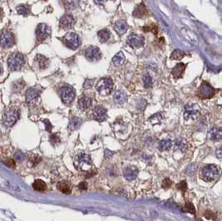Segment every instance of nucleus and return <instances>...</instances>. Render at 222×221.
<instances>
[{"instance_id": "1", "label": "nucleus", "mask_w": 222, "mask_h": 221, "mask_svg": "<svg viewBox=\"0 0 222 221\" xmlns=\"http://www.w3.org/2000/svg\"><path fill=\"white\" fill-rule=\"evenodd\" d=\"M73 164L78 170L87 171L92 167L93 162L91 156L88 154L85 153L82 150L77 151L73 156Z\"/></svg>"}, {"instance_id": "2", "label": "nucleus", "mask_w": 222, "mask_h": 221, "mask_svg": "<svg viewBox=\"0 0 222 221\" xmlns=\"http://www.w3.org/2000/svg\"><path fill=\"white\" fill-rule=\"evenodd\" d=\"M219 170L215 165H206L200 170V178L206 181H212L217 179Z\"/></svg>"}, {"instance_id": "3", "label": "nucleus", "mask_w": 222, "mask_h": 221, "mask_svg": "<svg viewBox=\"0 0 222 221\" xmlns=\"http://www.w3.org/2000/svg\"><path fill=\"white\" fill-rule=\"evenodd\" d=\"M24 63H25L24 57H23L22 53H13L9 56L8 60H7L8 67H9L10 70H12V71L20 70L23 67Z\"/></svg>"}, {"instance_id": "4", "label": "nucleus", "mask_w": 222, "mask_h": 221, "mask_svg": "<svg viewBox=\"0 0 222 221\" xmlns=\"http://www.w3.org/2000/svg\"><path fill=\"white\" fill-rule=\"evenodd\" d=\"M19 118V112L18 110L13 108L7 109L3 115V124L5 126L10 127L13 126Z\"/></svg>"}, {"instance_id": "5", "label": "nucleus", "mask_w": 222, "mask_h": 221, "mask_svg": "<svg viewBox=\"0 0 222 221\" xmlns=\"http://www.w3.org/2000/svg\"><path fill=\"white\" fill-rule=\"evenodd\" d=\"M96 90L97 92L102 95L107 96L111 93L113 90V82L111 78H102L97 83L96 85Z\"/></svg>"}, {"instance_id": "6", "label": "nucleus", "mask_w": 222, "mask_h": 221, "mask_svg": "<svg viewBox=\"0 0 222 221\" xmlns=\"http://www.w3.org/2000/svg\"><path fill=\"white\" fill-rule=\"evenodd\" d=\"M63 42L66 47L72 50H76L81 44L80 38L78 34L74 33H68L63 37Z\"/></svg>"}, {"instance_id": "7", "label": "nucleus", "mask_w": 222, "mask_h": 221, "mask_svg": "<svg viewBox=\"0 0 222 221\" xmlns=\"http://www.w3.org/2000/svg\"><path fill=\"white\" fill-rule=\"evenodd\" d=\"M60 97L65 104H70L75 98V90L70 86H64L60 89Z\"/></svg>"}, {"instance_id": "8", "label": "nucleus", "mask_w": 222, "mask_h": 221, "mask_svg": "<svg viewBox=\"0 0 222 221\" xmlns=\"http://www.w3.org/2000/svg\"><path fill=\"white\" fill-rule=\"evenodd\" d=\"M200 109L197 104H190L185 106L184 117L185 120H196L200 115Z\"/></svg>"}, {"instance_id": "9", "label": "nucleus", "mask_w": 222, "mask_h": 221, "mask_svg": "<svg viewBox=\"0 0 222 221\" xmlns=\"http://www.w3.org/2000/svg\"><path fill=\"white\" fill-rule=\"evenodd\" d=\"M215 93V90L206 82H203L198 90V96L202 99L211 98Z\"/></svg>"}, {"instance_id": "10", "label": "nucleus", "mask_w": 222, "mask_h": 221, "mask_svg": "<svg viewBox=\"0 0 222 221\" xmlns=\"http://www.w3.org/2000/svg\"><path fill=\"white\" fill-rule=\"evenodd\" d=\"M86 58L90 62H96L102 57L100 49L95 46H90L85 51Z\"/></svg>"}, {"instance_id": "11", "label": "nucleus", "mask_w": 222, "mask_h": 221, "mask_svg": "<svg viewBox=\"0 0 222 221\" xmlns=\"http://www.w3.org/2000/svg\"><path fill=\"white\" fill-rule=\"evenodd\" d=\"M145 38L142 35H138V34L132 33L128 36V38L126 39L127 44L133 48H141L144 45Z\"/></svg>"}, {"instance_id": "12", "label": "nucleus", "mask_w": 222, "mask_h": 221, "mask_svg": "<svg viewBox=\"0 0 222 221\" xmlns=\"http://www.w3.org/2000/svg\"><path fill=\"white\" fill-rule=\"evenodd\" d=\"M14 44V38L8 31L4 30L0 33V46L3 48H11Z\"/></svg>"}, {"instance_id": "13", "label": "nucleus", "mask_w": 222, "mask_h": 221, "mask_svg": "<svg viewBox=\"0 0 222 221\" xmlns=\"http://www.w3.org/2000/svg\"><path fill=\"white\" fill-rule=\"evenodd\" d=\"M36 34L38 41H44L51 35V28L47 24L41 23L37 26Z\"/></svg>"}, {"instance_id": "14", "label": "nucleus", "mask_w": 222, "mask_h": 221, "mask_svg": "<svg viewBox=\"0 0 222 221\" xmlns=\"http://www.w3.org/2000/svg\"><path fill=\"white\" fill-rule=\"evenodd\" d=\"M75 24V19L70 14L63 16L60 19V26L63 29H71Z\"/></svg>"}, {"instance_id": "15", "label": "nucleus", "mask_w": 222, "mask_h": 221, "mask_svg": "<svg viewBox=\"0 0 222 221\" xmlns=\"http://www.w3.org/2000/svg\"><path fill=\"white\" fill-rule=\"evenodd\" d=\"M124 177L127 180H133L137 178L138 175V169L135 166H127L123 170Z\"/></svg>"}, {"instance_id": "16", "label": "nucleus", "mask_w": 222, "mask_h": 221, "mask_svg": "<svg viewBox=\"0 0 222 221\" xmlns=\"http://www.w3.org/2000/svg\"><path fill=\"white\" fill-rule=\"evenodd\" d=\"M107 110L102 106H96L93 111V117L94 119L98 121H103L107 119Z\"/></svg>"}, {"instance_id": "17", "label": "nucleus", "mask_w": 222, "mask_h": 221, "mask_svg": "<svg viewBox=\"0 0 222 221\" xmlns=\"http://www.w3.org/2000/svg\"><path fill=\"white\" fill-rule=\"evenodd\" d=\"M185 65L184 63H178L176 67H175L172 71H171V73L174 77V78L176 79H179L182 78L183 77V74H184V71H185Z\"/></svg>"}, {"instance_id": "18", "label": "nucleus", "mask_w": 222, "mask_h": 221, "mask_svg": "<svg viewBox=\"0 0 222 221\" xmlns=\"http://www.w3.org/2000/svg\"><path fill=\"white\" fill-rule=\"evenodd\" d=\"M35 63L37 65V67L40 70H43L45 68H48V59L47 57H45L43 55L38 54L37 57H35Z\"/></svg>"}, {"instance_id": "19", "label": "nucleus", "mask_w": 222, "mask_h": 221, "mask_svg": "<svg viewBox=\"0 0 222 221\" xmlns=\"http://www.w3.org/2000/svg\"><path fill=\"white\" fill-rule=\"evenodd\" d=\"M208 137L213 141H220L222 139V129L219 127H214L211 129Z\"/></svg>"}, {"instance_id": "20", "label": "nucleus", "mask_w": 222, "mask_h": 221, "mask_svg": "<svg viewBox=\"0 0 222 221\" xmlns=\"http://www.w3.org/2000/svg\"><path fill=\"white\" fill-rule=\"evenodd\" d=\"M114 29L120 35L124 34L127 30V24L124 20H118L114 24Z\"/></svg>"}, {"instance_id": "21", "label": "nucleus", "mask_w": 222, "mask_h": 221, "mask_svg": "<svg viewBox=\"0 0 222 221\" xmlns=\"http://www.w3.org/2000/svg\"><path fill=\"white\" fill-rule=\"evenodd\" d=\"M92 106V99L87 97H83L79 99L78 101V106L82 111H86L90 108Z\"/></svg>"}, {"instance_id": "22", "label": "nucleus", "mask_w": 222, "mask_h": 221, "mask_svg": "<svg viewBox=\"0 0 222 221\" xmlns=\"http://www.w3.org/2000/svg\"><path fill=\"white\" fill-rule=\"evenodd\" d=\"M147 14V10L145 7L144 4H140L139 5H137L134 9L133 15L137 18H143Z\"/></svg>"}, {"instance_id": "23", "label": "nucleus", "mask_w": 222, "mask_h": 221, "mask_svg": "<svg viewBox=\"0 0 222 221\" xmlns=\"http://www.w3.org/2000/svg\"><path fill=\"white\" fill-rule=\"evenodd\" d=\"M25 97H26V101L28 103H33L38 97V92L34 88L28 89L27 91Z\"/></svg>"}, {"instance_id": "24", "label": "nucleus", "mask_w": 222, "mask_h": 221, "mask_svg": "<svg viewBox=\"0 0 222 221\" xmlns=\"http://www.w3.org/2000/svg\"><path fill=\"white\" fill-rule=\"evenodd\" d=\"M113 99L117 104H123L126 101V95L122 91H117L114 93Z\"/></svg>"}, {"instance_id": "25", "label": "nucleus", "mask_w": 222, "mask_h": 221, "mask_svg": "<svg viewBox=\"0 0 222 221\" xmlns=\"http://www.w3.org/2000/svg\"><path fill=\"white\" fill-rule=\"evenodd\" d=\"M171 146H172V141L169 139H166V140H162L160 141L158 144V149L161 151H165V150H170Z\"/></svg>"}, {"instance_id": "26", "label": "nucleus", "mask_w": 222, "mask_h": 221, "mask_svg": "<svg viewBox=\"0 0 222 221\" xmlns=\"http://www.w3.org/2000/svg\"><path fill=\"white\" fill-rule=\"evenodd\" d=\"M58 189L64 194H70L71 191H72L70 185L65 181H62V182L58 184Z\"/></svg>"}, {"instance_id": "27", "label": "nucleus", "mask_w": 222, "mask_h": 221, "mask_svg": "<svg viewBox=\"0 0 222 221\" xmlns=\"http://www.w3.org/2000/svg\"><path fill=\"white\" fill-rule=\"evenodd\" d=\"M17 11L21 15L27 16L31 12V8L28 4H20L17 7Z\"/></svg>"}, {"instance_id": "28", "label": "nucleus", "mask_w": 222, "mask_h": 221, "mask_svg": "<svg viewBox=\"0 0 222 221\" xmlns=\"http://www.w3.org/2000/svg\"><path fill=\"white\" fill-rule=\"evenodd\" d=\"M97 36H98V38H99L101 42H106L110 38L111 34L108 29H102L97 33Z\"/></svg>"}, {"instance_id": "29", "label": "nucleus", "mask_w": 222, "mask_h": 221, "mask_svg": "<svg viewBox=\"0 0 222 221\" xmlns=\"http://www.w3.org/2000/svg\"><path fill=\"white\" fill-rule=\"evenodd\" d=\"M112 62L117 67L122 65V64L124 63V62H125V56H124V54L122 52L117 53L114 56V57L112 58Z\"/></svg>"}, {"instance_id": "30", "label": "nucleus", "mask_w": 222, "mask_h": 221, "mask_svg": "<svg viewBox=\"0 0 222 221\" xmlns=\"http://www.w3.org/2000/svg\"><path fill=\"white\" fill-rule=\"evenodd\" d=\"M33 187L37 191H43L47 189V185L43 180H36L33 184Z\"/></svg>"}, {"instance_id": "31", "label": "nucleus", "mask_w": 222, "mask_h": 221, "mask_svg": "<svg viewBox=\"0 0 222 221\" xmlns=\"http://www.w3.org/2000/svg\"><path fill=\"white\" fill-rule=\"evenodd\" d=\"M187 148V144L183 139H178L175 144V150L184 151Z\"/></svg>"}, {"instance_id": "32", "label": "nucleus", "mask_w": 222, "mask_h": 221, "mask_svg": "<svg viewBox=\"0 0 222 221\" xmlns=\"http://www.w3.org/2000/svg\"><path fill=\"white\" fill-rule=\"evenodd\" d=\"M80 125H81V119L77 117V116H73L70 121V123H69V129H70L71 131L76 130Z\"/></svg>"}, {"instance_id": "33", "label": "nucleus", "mask_w": 222, "mask_h": 221, "mask_svg": "<svg viewBox=\"0 0 222 221\" xmlns=\"http://www.w3.org/2000/svg\"><path fill=\"white\" fill-rule=\"evenodd\" d=\"M162 118L163 116L161 115V113L158 112L155 113V114H154L153 116H151L149 120H150V121H151L152 124H158L161 123V121H162Z\"/></svg>"}, {"instance_id": "34", "label": "nucleus", "mask_w": 222, "mask_h": 221, "mask_svg": "<svg viewBox=\"0 0 222 221\" xmlns=\"http://www.w3.org/2000/svg\"><path fill=\"white\" fill-rule=\"evenodd\" d=\"M184 56H185V53H183L182 51H181V50L176 49L172 53L171 56H170V58L174 59V60H181Z\"/></svg>"}, {"instance_id": "35", "label": "nucleus", "mask_w": 222, "mask_h": 221, "mask_svg": "<svg viewBox=\"0 0 222 221\" xmlns=\"http://www.w3.org/2000/svg\"><path fill=\"white\" fill-rule=\"evenodd\" d=\"M143 84H144L145 87H147V88L152 87V78L149 74H146V75L143 76Z\"/></svg>"}, {"instance_id": "36", "label": "nucleus", "mask_w": 222, "mask_h": 221, "mask_svg": "<svg viewBox=\"0 0 222 221\" xmlns=\"http://www.w3.org/2000/svg\"><path fill=\"white\" fill-rule=\"evenodd\" d=\"M184 211L185 212H188V213L192 214H196V210H195V207L193 205V204L191 202H187L185 203V205L184 207Z\"/></svg>"}, {"instance_id": "37", "label": "nucleus", "mask_w": 222, "mask_h": 221, "mask_svg": "<svg viewBox=\"0 0 222 221\" xmlns=\"http://www.w3.org/2000/svg\"><path fill=\"white\" fill-rule=\"evenodd\" d=\"M50 141L53 146H58L60 143V137L57 134H52L50 136Z\"/></svg>"}, {"instance_id": "38", "label": "nucleus", "mask_w": 222, "mask_h": 221, "mask_svg": "<svg viewBox=\"0 0 222 221\" xmlns=\"http://www.w3.org/2000/svg\"><path fill=\"white\" fill-rule=\"evenodd\" d=\"M196 165L194 164L188 165V167L186 168V174L189 176H193L194 173L196 172Z\"/></svg>"}, {"instance_id": "39", "label": "nucleus", "mask_w": 222, "mask_h": 221, "mask_svg": "<svg viewBox=\"0 0 222 221\" xmlns=\"http://www.w3.org/2000/svg\"><path fill=\"white\" fill-rule=\"evenodd\" d=\"M177 187L179 190H181L183 191V192H185V191L187 190V184H186V182H185V180H183V181H182L181 183L178 184Z\"/></svg>"}, {"instance_id": "40", "label": "nucleus", "mask_w": 222, "mask_h": 221, "mask_svg": "<svg viewBox=\"0 0 222 221\" xmlns=\"http://www.w3.org/2000/svg\"><path fill=\"white\" fill-rule=\"evenodd\" d=\"M171 185H172V181H171L170 179H168V178L165 179V180L162 181V187L163 188H166V189H167V188H170V186H171Z\"/></svg>"}, {"instance_id": "41", "label": "nucleus", "mask_w": 222, "mask_h": 221, "mask_svg": "<svg viewBox=\"0 0 222 221\" xmlns=\"http://www.w3.org/2000/svg\"><path fill=\"white\" fill-rule=\"evenodd\" d=\"M4 163L5 165H7V166L11 167V168H13L15 166V162L12 159H5L4 161Z\"/></svg>"}, {"instance_id": "42", "label": "nucleus", "mask_w": 222, "mask_h": 221, "mask_svg": "<svg viewBox=\"0 0 222 221\" xmlns=\"http://www.w3.org/2000/svg\"><path fill=\"white\" fill-rule=\"evenodd\" d=\"M93 84H94V81L91 80V79H88V80H87L85 83H84L83 86H84L85 89H88V88H91L93 86Z\"/></svg>"}, {"instance_id": "43", "label": "nucleus", "mask_w": 222, "mask_h": 221, "mask_svg": "<svg viewBox=\"0 0 222 221\" xmlns=\"http://www.w3.org/2000/svg\"><path fill=\"white\" fill-rule=\"evenodd\" d=\"M24 158H25V156H24V154L22 153V152H18V153L15 154V159L18 160L19 161H23Z\"/></svg>"}, {"instance_id": "44", "label": "nucleus", "mask_w": 222, "mask_h": 221, "mask_svg": "<svg viewBox=\"0 0 222 221\" xmlns=\"http://www.w3.org/2000/svg\"><path fill=\"white\" fill-rule=\"evenodd\" d=\"M44 123L46 124V131H51L52 128V124L50 123V121L48 120H45L44 121Z\"/></svg>"}, {"instance_id": "45", "label": "nucleus", "mask_w": 222, "mask_h": 221, "mask_svg": "<svg viewBox=\"0 0 222 221\" xmlns=\"http://www.w3.org/2000/svg\"><path fill=\"white\" fill-rule=\"evenodd\" d=\"M216 156H217L219 159L222 160V146L219 148L218 150H216Z\"/></svg>"}, {"instance_id": "46", "label": "nucleus", "mask_w": 222, "mask_h": 221, "mask_svg": "<svg viewBox=\"0 0 222 221\" xmlns=\"http://www.w3.org/2000/svg\"><path fill=\"white\" fill-rule=\"evenodd\" d=\"M79 187L81 188V189H82V190H86V189H87V184H86L85 182H82V183H81L79 185Z\"/></svg>"}, {"instance_id": "47", "label": "nucleus", "mask_w": 222, "mask_h": 221, "mask_svg": "<svg viewBox=\"0 0 222 221\" xmlns=\"http://www.w3.org/2000/svg\"><path fill=\"white\" fill-rule=\"evenodd\" d=\"M2 72H3V68H2V65L0 64V75H1Z\"/></svg>"}, {"instance_id": "48", "label": "nucleus", "mask_w": 222, "mask_h": 221, "mask_svg": "<svg viewBox=\"0 0 222 221\" xmlns=\"http://www.w3.org/2000/svg\"><path fill=\"white\" fill-rule=\"evenodd\" d=\"M2 13H3V11H2V9L0 8V16L2 15Z\"/></svg>"}, {"instance_id": "49", "label": "nucleus", "mask_w": 222, "mask_h": 221, "mask_svg": "<svg viewBox=\"0 0 222 221\" xmlns=\"http://www.w3.org/2000/svg\"><path fill=\"white\" fill-rule=\"evenodd\" d=\"M221 112H222V103H221Z\"/></svg>"}]
</instances>
